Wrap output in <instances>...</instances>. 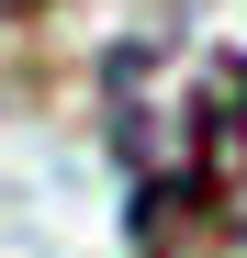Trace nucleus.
<instances>
[{
  "label": "nucleus",
  "instance_id": "1",
  "mask_svg": "<svg viewBox=\"0 0 247 258\" xmlns=\"http://www.w3.org/2000/svg\"><path fill=\"white\" fill-rule=\"evenodd\" d=\"M112 135H124L135 247L146 258H191V247L247 236V56H202L157 101V123L135 101H112Z\"/></svg>",
  "mask_w": 247,
  "mask_h": 258
},
{
  "label": "nucleus",
  "instance_id": "2",
  "mask_svg": "<svg viewBox=\"0 0 247 258\" xmlns=\"http://www.w3.org/2000/svg\"><path fill=\"white\" fill-rule=\"evenodd\" d=\"M0 12H23V0H0Z\"/></svg>",
  "mask_w": 247,
  "mask_h": 258
}]
</instances>
